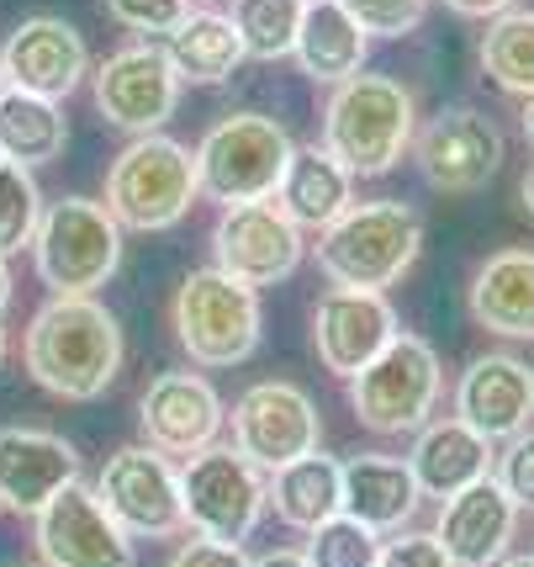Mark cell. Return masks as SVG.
<instances>
[{
    "mask_svg": "<svg viewBox=\"0 0 534 567\" xmlns=\"http://www.w3.org/2000/svg\"><path fill=\"white\" fill-rule=\"evenodd\" d=\"M22 361L53 398L91 403L122 371V323L96 297H49L27 323Z\"/></svg>",
    "mask_w": 534,
    "mask_h": 567,
    "instance_id": "cell-1",
    "label": "cell"
},
{
    "mask_svg": "<svg viewBox=\"0 0 534 567\" xmlns=\"http://www.w3.org/2000/svg\"><path fill=\"white\" fill-rule=\"evenodd\" d=\"M413 91L391 74H349L334 85V96L323 106V148L360 181L397 171L402 154L413 148Z\"/></svg>",
    "mask_w": 534,
    "mask_h": 567,
    "instance_id": "cell-2",
    "label": "cell"
},
{
    "mask_svg": "<svg viewBox=\"0 0 534 567\" xmlns=\"http://www.w3.org/2000/svg\"><path fill=\"white\" fill-rule=\"evenodd\" d=\"M423 249V218L408 202H349L317 234V266L334 287L387 292L413 271Z\"/></svg>",
    "mask_w": 534,
    "mask_h": 567,
    "instance_id": "cell-3",
    "label": "cell"
},
{
    "mask_svg": "<svg viewBox=\"0 0 534 567\" xmlns=\"http://www.w3.org/2000/svg\"><path fill=\"white\" fill-rule=\"evenodd\" d=\"M196 197H201V186H196L191 148L165 133L133 138L106 171V213L117 218V228L165 234L191 213Z\"/></svg>",
    "mask_w": 534,
    "mask_h": 567,
    "instance_id": "cell-4",
    "label": "cell"
},
{
    "mask_svg": "<svg viewBox=\"0 0 534 567\" xmlns=\"http://www.w3.org/2000/svg\"><path fill=\"white\" fill-rule=\"evenodd\" d=\"M170 323L180 350L191 355L196 367L222 371L239 367L260 346V292L233 281L218 266L191 271L170 297Z\"/></svg>",
    "mask_w": 534,
    "mask_h": 567,
    "instance_id": "cell-5",
    "label": "cell"
},
{
    "mask_svg": "<svg viewBox=\"0 0 534 567\" xmlns=\"http://www.w3.org/2000/svg\"><path fill=\"white\" fill-rule=\"evenodd\" d=\"M292 133L265 117V112H233L222 123L207 127V138L196 144V186L201 197L222 202H265L275 197L281 175L292 165Z\"/></svg>",
    "mask_w": 534,
    "mask_h": 567,
    "instance_id": "cell-6",
    "label": "cell"
},
{
    "mask_svg": "<svg viewBox=\"0 0 534 567\" xmlns=\"http://www.w3.org/2000/svg\"><path fill=\"white\" fill-rule=\"evenodd\" d=\"M32 260L53 297H96L122 266V228L106 213V202L59 197L43 207V223L32 234Z\"/></svg>",
    "mask_w": 534,
    "mask_h": 567,
    "instance_id": "cell-7",
    "label": "cell"
},
{
    "mask_svg": "<svg viewBox=\"0 0 534 567\" xmlns=\"http://www.w3.org/2000/svg\"><path fill=\"white\" fill-rule=\"evenodd\" d=\"M444 371L429 340L397 334L370 367L349 377V409L370 435H418L439 403Z\"/></svg>",
    "mask_w": 534,
    "mask_h": 567,
    "instance_id": "cell-8",
    "label": "cell"
},
{
    "mask_svg": "<svg viewBox=\"0 0 534 567\" xmlns=\"http://www.w3.org/2000/svg\"><path fill=\"white\" fill-rule=\"evenodd\" d=\"M270 472H260L239 445H207L180 467V509L186 530L243 546L270 504Z\"/></svg>",
    "mask_w": 534,
    "mask_h": 567,
    "instance_id": "cell-9",
    "label": "cell"
},
{
    "mask_svg": "<svg viewBox=\"0 0 534 567\" xmlns=\"http://www.w3.org/2000/svg\"><path fill=\"white\" fill-rule=\"evenodd\" d=\"M96 498L133 542H170V536L186 530L180 472L154 445H122V451H112L96 477Z\"/></svg>",
    "mask_w": 534,
    "mask_h": 567,
    "instance_id": "cell-10",
    "label": "cell"
},
{
    "mask_svg": "<svg viewBox=\"0 0 534 567\" xmlns=\"http://www.w3.org/2000/svg\"><path fill=\"white\" fill-rule=\"evenodd\" d=\"M302 228H296L275 197L265 202H233L222 207L218 228H212V266L228 271L243 287H275L302 266Z\"/></svg>",
    "mask_w": 534,
    "mask_h": 567,
    "instance_id": "cell-11",
    "label": "cell"
},
{
    "mask_svg": "<svg viewBox=\"0 0 534 567\" xmlns=\"http://www.w3.org/2000/svg\"><path fill=\"white\" fill-rule=\"evenodd\" d=\"M413 159L434 192H482L503 171V127L477 106H444L413 133Z\"/></svg>",
    "mask_w": 534,
    "mask_h": 567,
    "instance_id": "cell-12",
    "label": "cell"
},
{
    "mask_svg": "<svg viewBox=\"0 0 534 567\" xmlns=\"http://www.w3.org/2000/svg\"><path fill=\"white\" fill-rule=\"evenodd\" d=\"M317 441H323L317 403L296 382H254L233 403V445L260 472H275L296 456H307V451H317Z\"/></svg>",
    "mask_w": 534,
    "mask_h": 567,
    "instance_id": "cell-13",
    "label": "cell"
},
{
    "mask_svg": "<svg viewBox=\"0 0 534 567\" xmlns=\"http://www.w3.org/2000/svg\"><path fill=\"white\" fill-rule=\"evenodd\" d=\"M38 557L43 567H138L133 536L106 515L96 488L70 483L38 509Z\"/></svg>",
    "mask_w": 534,
    "mask_h": 567,
    "instance_id": "cell-14",
    "label": "cell"
},
{
    "mask_svg": "<svg viewBox=\"0 0 534 567\" xmlns=\"http://www.w3.org/2000/svg\"><path fill=\"white\" fill-rule=\"evenodd\" d=\"M96 106L101 117L133 138L159 133L180 106V74L170 70V59L159 43H133L117 49L96 70Z\"/></svg>",
    "mask_w": 534,
    "mask_h": 567,
    "instance_id": "cell-15",
    "label": "cell"
},
{
    "mask_svg": "<svg viewBox=\"0 0 534 567\" xmlns=\"http://www.w3.org/2000/svg\"><path fill=\"white\" fill-rule=\"evenodd\" d=\"M397 313H391L387 292H360V287H334L317 297L313 308V350L323 371L334 377H355L360 367H370L381 350L397 340Z\"/></svg>",
    "mask_w": 534,
    "mask_h": 567,
    "instance_id": "cell-16",
    "label": "cell"
},
{
    "mask_svg": "<svg viewBox=\"0 0 534 567\" xmlns=\"http://www.w3.org/2000/svg\"><path fill=\"white\" fill-rule=\"evenodd\" d=\"M0 74L17 91L64 101L91 74V49H85L80 27L64 22V17H27L0 49Z\"/></svg>",
    "mask_w": 534,
    "mask_h": 567,
    "instance_id": "cell-17",
    "label": "cell"
},
{
    "mask_svg": "<svg viewBox=\"0 0 534 567\" xmlns=\"http://www.w3.org/2000/svg\"><path fill=\"white\" fill-rule=\"evenodd\" d=\"M222 398L207 377L196 371H165L154 377L144 393V409H138V424H144V441L159 451V456H196L207 445H218L222 430Z\"/></svg>",
    "mask_w": 534,
    "mask_h": 567,
    "instance_id": "cell-18",
    "label": "cell"
},
{
    "mask_svg": "<svg viewBox=\"0 0 534 567\" xmlns=\"http://www.w3.org/2000/svg\"><path fill=\"white\" fill-rule=\"evenodd\" d=\"M534 414V367L509 350L477 355L456 382V420H465L486 441H509L530 430Z\"/></svg>",
    "mask_w": 534,
    "mask_h": 567,
    "instance_id": "cell-19",
    "label": "cell"
},
{
    "mask_svg": "<svg viewBox=\"0 0 534 567\" xmlns=\"http://www.w3.org/2000/svg\"><path fill=\"white\" fill-rule=\"evenodd\" d=\"M80 483V451L53 430H0V504L38 515L49 498Z\"/></svg>",
    "mask_w": 534,
    "mask_h": 567,
    "instance_id": "cell-20",
    "label": "cell"
},
{
    "mask_svg": "<svg viewBox=\"0 0 534 567\" xmlns=\"http://www.w3.org/2000/svg\"><path fill=\"white\" fill-rule=\"evenodd\" d=\"M513 525H519L513 498L492 477H482V483H471V488H461L456 498L439 504L434 536L456 567H492L509 557Z\"/></svg>",
    "mask_w": 534,
    "mask_h": 567,
    "instance_id": "cell-21",
    "label": "cell"
},
{
    "mask_svg": "<svg viewBox=\"0 0 534 567\" xmlns=\"http://www.w3.org/2000/svg\"><path fill=\"white\" fill-rule=\"evenodd\" d=\"M492 462H498V451L486 435H477L465 420H429L418 430L413 441V456H408V467H413V483L423 498H456L461 488L471 483H482L492 477Z\"/></svg>",
    "mask_w": 534,
    "mask_h": 567,
    "instance_id": "cell-22",
    "label": "cell"
},
{
    "mask_svg": "<svg viewBox=\"0 0 534 567\" xmlns=\"http://www.w3.org/2000/svg\"><path fill=\"white\" fill-rule=\"evenodd\" d=\"M339 515L360 519L376 536L402 530L418 515V498H423L413 483V467L397 462V456H376V451H360V456L339 462Z\"/></svg>",
    "mask_w": 534,
    "mask_h": 567,
    "instance_id": "cell-23",
    "label": "cell"
},
{
    "mask_svg": "<svg viewBox=\"0 0 534 567\" xmlns=\"http://www.w3.org/2000/svg\"><path fill=\"white\" fill-rule=\"evenodd\" d=\"M471 319L503 334V340H534V249H498L482 271L471 276Z\"/></svg>",
    "mask_w": 534,
    "mask_h": 567,
    "instance_id": "cell-24",
    "label": "cell"
},
{
    "mask_svg": "<svg viewBox=\"0 0 534 567\" xmlns=\"http://www.w3.org/2000/svg\"><path fill=\"white\" fill-rule=\"evenodd\" d=\"M349 192H355V175L344 171L328 148L307 144V148H292V165H286L281 186H275V207H281L296 228L323 234V228L349 207Z\"/></svg>",
    "mask_w": 534,
    "mask_h": 567,
    "instance_id": "cell-25",
    "label": "cell"
},
{
    "mask_svg": "<svg viewBox=\"0 0 534 567\" xmlns=\"http://www.w3.org/2000/svg\"><path fill=\"white\" fill-rule=\"evenodd\" d=\"M365 49H370V38L349 22V11H344L339 0H307L302 6V27H296L292 53L317 85H339L349 74H360Z\"/></svg>",
    "mask_w": 534,
    "mask_h": 567,
    "instance_id": "cell-26",
    "label": "cell"
},
{
    "mask_svg": "<svg viewBox=\"0 0 534 567\" xmlns=\"http://www.w3.org/2000/svg\"><path fill=\"white\" fill-rule=\"evenodd\" d=\"M339 462L334 456H323V451H307V456H296L286 467L270 472V509L281 525H292V530H317L323 519L339 515Z\"/></svg>",
    "mask_w": 534,
    "mask_h": 567,
    "instance_id": "cell-27",
    "label": "cell"
},
{
    "mask_svg": "<svg viewBox=\"0 0 534 567\" xmlns=\"http://www.w3.org/2000/svg\"><path fill=\"white\" fill-rule=\"evenodd\" d=\"M64 144H70V123L59 101L17 91V85L0 91V159L32 171V165H53Z\"/></svg>",
    "mask_w": 534,
    "mask_h": 567,
    "instance_id": "cell-28",
    "label": "cell"
},
{
    "mask_svg": "<svg viewBox=\"0 0 534 567\" xmlns=\"http://www.w3.org/2000/svg\"><path fill=\"white\" fill-rule=\"evenodd\" d=\"M159 49L170 59V70L180 74V85L186 80L191 85H222L243 64V43L222 11H191Z\"/></svg>",
    "mask_w": 534,
    "mask_h": 567,
    "instance_id": "cell-29",
    "label": "cell"
},
{
    "mask_svg": "<svg viewBox=\"0 0 534 567\" xmlns=\"http://www.w3.org/2000/svg\"><path fill=\"white\" fill-rule=\"evenodd\" d=\"M482 74L509 91V96H534V11L509 6L503 17H492L482 32Z\"/></svg>",
    "mask_w": 534,
    "mask_h": 567,
    "instance_id": "cell-30",
    "label": "cell"
},
{
    "mask_svg": "<svg viewBox=\"0 0 534 567\" xmlns=\"http://www.w3.org/2000/svg\"><path fill=\"white\" fill-rule=\"evenodd\" d=\"M307 0H233V32L243 43V59H286L296 49V27H302Z\"/></svg>",
    "mask_w": 534,
    "mask_h": 567,
    "instance_id": "cell-31",
    "label": "cell"
},
{
    "mask_svg": "<svg viewBox=\"0 0 534 567\" xmlns=\"http://www.w3.org/2000/svg\"><path fill=\"white\" fill-rule=\"evenodd\" d=\"M43 223V192L27 165L0 159V255H22Z\"/></svg>",
    "mask_w": 534,
    "mask_h": 567,
    "instance_id": "cell-32",
    "label": "cell"
},
{
    "mask_svg": "<svg viewBox=\"0 0 534 567\" xmlns=\"http://www.w3.org/2000/svg\"><path fill=\"white\" fill-rule=\"evenodd\" d=\"M313 567H376L381 557V536L365 530L360 519L334 515L323 519L317 530H307V551H302Z\"/></svg>",
    "mask_w": 534,
    "mask_h": 567,
    "instance_id": "cell-33",
    "label": "cell"
},
{
    "mask_svg": "<svg viewBox=\"0 0 534 567\" xmlns=\"http://www.w3.org/2000/svg\"><path fill=\"white\" fill-rule=\"evenodd\" d=\"M339 6L365 38H408L429 11V0H339Z\"/></svg>",
    "mask_w": 534,
    "mask_h": 567,
    "instance_id": "cell-34",
    "label": "cell"
},
{
    "mask_svg": "<svg viewBox=\"0 0 534 567\" xmlns=\"http://www.w3.org/2000/svg\"><path fill=\"white\" fill-rule=\"evenodd\" d=\"M492 483L513 498V509H530L534 515V430L509 435V445L492 462Z\"/></svg>",
    "mask_w": 534,
    "mask_h": 567,
    "instance_id": "cell-35",
    "label": "cell"
},
{
    "mask_svg": "<svg viewBox=\"0 0 534 567\" xmlns=\"http://www.w3.org/2000/svg\"><path fill=\"white\" fill-rule=\"evenodd\" d=\"M106 17H112V22H122L127 32L170 38L175 27L191 17V0H106Z\"/></svg>",
    "mask_w": 534,
    "mask_h": 567,
    "instance_id": "cell-36",
    "label": "cell"
},
{
    "mask_svg": "<svg viewBox=\"0 0 534 567\" xmlns=\"http://www.w3.org/2000/svg\"><path fill=\"white\" fill-rule=\"evenodd\" d=\"M376 567H456V563L439 546L434 530H391V542H381Z\"/></svg>",
    "mask_w": 534,
    "mask_h": 567,
    "instance_id": "cell-37",
    "label": "cell"
},
{
    "mask_svg": "<svg viewBox=\"0 0 534 567\" xmlns=\"http://www.w3.org/2000/svg\"><path fill=\"white\" fill-rule=\"evenodd\" d=\"M165 567H249V557H243V546H233V542L191 536V542L175 546L170 563H165Z\"/></svg>",
    "mask_w": 534,
    "mask_h": 567,
    "instance_id": "cell-38",
    "label": "cell"
},
{
    "mask_svg": "<svg viewBox=\"0 0 534 567\" xmlns=\"http://www.w3.org/2000/svg\"><path fill=\"white\" fill-rule=\"evenodd\" d=\"M444 6H450V11H461V17H486V22H492V17H503V11H509L513 0H444Z\"/></svg>",
    "mask_w": 534,
    "mask_h": 567,
    "instance_id": "cell-39",
    "label": "cell"
},
{
    "mask_svg": "<svg viewBox=\"0 0 534 567\" xmlns=\"http://www.w3.org/2000/svg\"><path fill=\"white\" fill-rule=\"evenodd\" d=\"M249 567H313L302 551H292V546H275V551H265V557H254Z\"/></svg>",
    "mask_w": 534,
    "mask_h": 567,
    "instance_id": "cell-40",
    "label": "cell"
},
{
    "mask_svg": "<svg viewBox=\"0 0 534 567\" xmlns=\"http://www.w3.org/2000/svg\"><path fill=\"white\" fill-rule=\"evenodd\" d=\"M519 197H524V213H530V223H534V165L524 171V186H519Z\"/></svg>",
    "mask_w": 534,
    "mask_h": 567,
    "instance_id": "cell-41",
    "label": "cell"
},
{
    "mask_svg": "<svg viewBox=\"0 0 534 567\" xmlns=\"http://www.w3.org/2000/svg\"><path fill=\"white\" fill-rule=\"evenodd\" d=\"M11 308V271H6V255H0V313Z\"/></svg>",
    "mask_w": 534,
    "mask_h": 567,
    "instance_id": "cell-42",
    "label": "cell"
},
{
    "mask_svg": "<svg viewBox=\"0 0 534 567\" xmlns=\"http://www.w3.org/2000/svg\"><path fill=\"white\" fill-rule=\"evenodd\" d=\"M524 138H530V144H534V96L524 101Z\"/></svg>",
    "mask_w": 534,
    "mask_h": 567,
    "instance_id": "cell-43",
    "label": "cell"
},
{
    "mask_svg": "<svg viewBox=\"0 0 534 567\" xmlns=\"http://www.w3.org/2000/svg\"><path fill=\"white\" fill-rule=\"evenodd\" d=\"M492 567H534V557H503V563H492Z\"/></svg>",
    "mask_w": 534,
    "mask_h": 567,
    "instance_id": "cell-44",
    "label": "cell"
},
{
    "mask_svg": "<svg viewBox=\"0 0 534 567\" xmlns=\"http://www.w3.org/2000/svg\"><path fill=\"white\" fill-rule=\"evenodd\" d=\"M0 361H6V329H0Z\"/></svg>",
    "mask_w": 534,
    "mask_h": 567,
    "instance_id": "cell-45",
    "label": "cell"
},
{
    "mask_svg": "<svg viewBox=\"0 0 534 567\" xmlns=\"http://www.w3.org/2000/svg\"><path fill=\"white\" fill-rule=\"evenodd\" d=\"M0 91H6V74H0Z\"/></svg>",
    "mask_w": 534,
    "mask_h": 567,
    "instance_id": "cell-46",
    "label": "cell"
}]
</instances>
